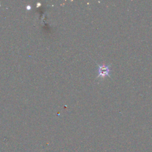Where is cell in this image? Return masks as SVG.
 Wrapping results in <instances>:
<instances>
[{"label":"cell","mask_w":152,"mask_h":152,"mask_svg":"<svg viewBox=\"0 0 152 152\" xmlns=\"http://www.w3.org/2000/svg\"><path fill=\"white\" fill-rule=\"evenodd\" d=\"M110 69L108 65H99L98 67V75L97 77H104L106 76H110Z\"/></svg>","instance_id":"6da1fadb"}]
</instances>
